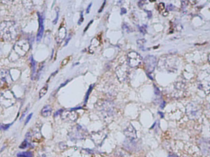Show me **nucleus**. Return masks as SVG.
Here are the masks:
<instances>
[{
	"instance_id": "6e6552de",
	"label": "nucleus",
	"mask_w": 210,
	"mask_h": 157,
	"mask_svg": "<svg viewBox=\"0 0 210 157\" xmlns=\"http://www.w3.org/2000/svg\"><path fill=\"white\" fill-rule=\"evenodd\" d=\"M39 28L38 33L37 35V41H40L43 35L44 26L43 20L42 17L39 14Z\"/></svg>"
},
{
	"instance_id": "0eeeda50",
	"label": "nucleus",
	"mask_w": 210,
	"mask_h": 157,
	"mask_svg": "<svg viewBox=\"0 0 210 157\" xmlns=\"http://www.w3.org/2000/svg\"><path fill=\"white\" fill-rule=\"evenodd\" d=\"M62 117L64 120L74 122L77 119V114L74 111H67L63 112L62 114Z\"/></svg>"
},
{
	"instance_id": "6ab92c4d",
	"label": "nucleus",
	"mask_w": 210,
	"mask_h": 157,
	"mask_svg": "<svg viewBox=\"0 0 210 157\" xmlns=\"http://www.w3.org/2000/svg\"><path fill=\"white\" fill-rule=\"evenodd\" d=\"M93 21H91V22H90L89 23L88 25V26H87L86 28H85V30H84V32L86 31V30H87L88 28L89 27V26H90V24H91V23H92V22H93Z\"/></svg>"
},
{
	"instance_id": "9d476101",
	"label": "nucleus",
	"mask_w": 210,
	"mask_h": 157,
	"mask_svg": "<svg viewBox=\"0 0 210 157\" xmlns=\"http://www.w3.org/2000/svg\"><path fill=\"white\" fill-rule=\"evenodd\" d=\"M48 89V86L47 85H46L40 90L39 92V98H42L44 96L46 95Z\"/></svg>"
},
{
	"instance_id": "aec40b11",
	"label": "nucleus",
	"mask_w": 210,
	"mask_h": 157,
	"mask_svg": "<svg viewBox=\"0 0 210 157\" xmlns=\"http://www.w3.org/2000/svg\"><path fill=\"white\" fill-rule=\"evenodd\" d=\"M126 9H124V8H122V13L125 14V13H126Z\"/></svg>"
},
{
	"instance_id": "20e7f679",
	"label": "nucleus",
	"mask_w": 210,
	"mask_h": 157,
	"mask_svg": "<svg viewBox=\"0 0 210 157\" xmlns=\"http://www.w3.org/2000/svg\"><path fill=\"white\" fill-rule=\"evenodd\" d=\"M145 70L149 73L152 72L156 67V59L153 55H148L144 60Z\"/></svg>"
},
{
	"instance_id": "2eb2a0df",
	"label": "nucleus",
	"mask_w": 210,
	"mask_h": 157,
	"mask_svg": "<svg viewBox=\"0 0 210 157\" xmlns=\"http://www.w3.org/2000/svg\"><path fill=\"white\" fill-rule=\"evenodd\" d=\"M32 115H33V114H30V115L28 116L27 117L26 120L25 124H26L29 122L31 118Z\"/></svg>"
},
{
	"instance_id": "a211bd4d",
	"label": "nucleus",
	"mask_w": 210,
	"mask_h": 157,
	"mask_svg": "<svg viewBox=\"0 0 210 157\" xmlns=\"http://www.w3.org/2000/svg\"><path fill=\"white\" fill-rule=\"evenodd\" d=\"M106 0H105L104 2V4H103V5H102V7H101V9H100V10H99V12H101L102 11L103 9V8H104V6L105 4H106Z\"/></svg>"
},
{
	"instance_id": "39448f33",
	"label": "nucleus",
	"mask_w": 210,
	"mask_h": 157,
	"mask_svg": "<svg viewBox=\"0 0 210 157\" xmlns=\"http://www.w3.org/2000/svg\"><path fill=\"white\" fill-rule=\"evenodd\" d=\"M200 109L197 106L192 103H190L186 108V114L189 119H191L197 118L199 115Z\"/></svg>"
},
{
	"instance_id": "f3484780",
	"label": "nucleus",
	"mask_w": 210,
	"mask_h": 157,
	"mask_svg": "<svg viewBox=\"0 0 210 157\" xmlns=\"http://www.w3.org/2000/svg\"><path fill=\"white\" fill-rule=\"evenodd\" d=\"M92 4H90L89 5V6H88L87 9V11H86V13L87 14H88L90 12V8L91 7V6H92Z\"/></svg>"
},
{
	"instance_id": "4468645a",
	"label": "nucleus",
	"mask_w": 210,
	"mask_h": 157,
	"mask_svg": "<svg viewBox=\"0 0 210 157\" xmlns=\"http://www.w3.org/2000/svg\"><path fill=\"white\" fill-rule=\"evenodd\" d=\"M165 4L163 3H160L159 6H158V9L160 11H162L164 9Z\"/></svg>"
},
{
	"instance_id": "ddd939ff",
	"label": "nucleus",
	"mask_w": 210,
	"mask_h": 157,
	"mask_svg": "<svg viewBox=\"0 0 210 157\" xmlns=\"http://www.w3.org/2000/svg\"><path fill=\"white\" fill-rule=\"evenodd\" d=\"M70 56H69V57H67V58L63 60V61L62 62L61 65L62 66H65L67 64L68 62L69 61V60H70Z\"/></svg>"
},
{
	"instance_id": "423d86ee",
	"label": "nucleus",
	"mask_w": 210,
	"mask_h": 157,
	"mask_svg": "<svg viewBox=\"0 0 210 157\" xmlns=\"http://www.w3.org/2000/svg\"><path fill=\"white\" fill-rule=\"evenodd\" d=\"M125 134L130 141L135 142L137 138L136 131L133 126L130 125L125 131Z\"/></svg>"
},
{
	"instance_id": "f8f14e48",
	"label": "nucleus",
	"mask_w": 210,
	"mask_h": 157,
	"mask_svg": "<svg viewBox=\"0 0 210 157\" xmlns=\"http://www.w3.org/2000/svg\"><path fill=\"white\" fill-rule=\"evenodd\" d=\"M18 157H30L32 156V153L30 152H24L19 153L18 155Z\"/></svg>"
},
{
	"instance_id": "f03ea898",
	"label": "nucleus",
	"mask_w": 210,
	"mask_h": 157,
	"mask_svg": "<svg viewBox=\"0 0 210 157\" xmlns=\"http://www.w3.org/2000/svg\"><path fill=\"white\" fill-rule=\"evenodd\" d=\"M30 44L28 41L24 39L18 41L15 43L13 47L14 52L19 56H23L28 52Z\"/></svg>"
},
{
	"instance_id": "1a4fd4ad",
	"label": "nucleus",
	"mask_w": 210,
	"mask_h": 157,
	"mask_svg": "<svg viewBox=\"0 0 210 157\" xmlns=\"http://www.w3.org/2000/svg\"><path fill=\"white\" fill-rule=\"evenodd\" d=\"M52 111V107L50 106H46L42 110L41 115L44 117H49L51 115Z\"/></svg>"
},
{
	"instance_id": "dca6fc26",
	"label": "nucleus",
	"mask_w": 210,
	"mask_h": 157,
	"mask_svg": "<svg viewBox=\"0 0 210 157\" xmlns=\"http://www.w3.org/2000/svg\"><path fill=\"white\" fill-rule=\"evenodd\" d=\"M1 1L4 4H9L13 1L14 0H1Z\"/></svg>"
},
{
	"instance_id": "9b49d317",
	"label": "nucleus",
	"mask_w": 210,
	"mask_h": 157,
	"mask_svg": "<svg viewBox=\"0 0 210 157\" xmlns=\"http://www.w3.org/2000/svg\"><path fill=\"white\" fill-rule=\"evenodd\" d=\"M7 73H8V72L6 70H0V80L5 81L6 79L5 78L6 77L7 75Z\"/></svg>"
},
{
	"instance_id": "7ed1b4c3",
	"label": "nucleus",
	"mask_w": 210,
	"mask_h": 157,
	"mask_svg": "<svg viewBox=\"0 0 210 157\" xmlns=\"http://www.w3.org/2000/svg\"><path fill=\"white\" fill-rule=\"evenodd\" d=\"M142 57L138 52L135 51L129 52L128 54V65L130 67H138L142 61Z\"/></svg>"
},
{
	"instance_id": "f257e3e1",
	"label": "nucleus",
	"mask_w": 210,
	"mask_h": 157,
	"mask_svg": "<svg viewBox=\"0 0 210 157\" xmlns=\"http://www.w3.org/2000/svg\"><path fill=\"white\" fill-rule=\"evenodd\" d=\"M18 35V30L13 21H4L0 24V36L5 41L14 40Z\"/></svg>"
}]
</instances>
